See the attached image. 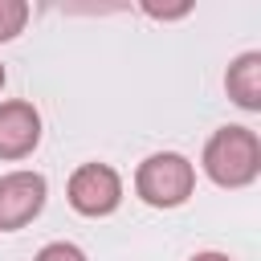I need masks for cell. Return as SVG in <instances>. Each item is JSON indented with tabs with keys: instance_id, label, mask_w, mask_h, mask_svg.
<instances>
[{
	"instance_id": "1",
	"label": "cell",
	"mask_w": 261,
	"mask_h": 261,
	"mask_svg": "<svg viewBox=\"0 0 261 261\" xmlns=\"http://www.w3.org/2000/svg\"><path fill=\"white\" fill-rule=\"evenodd\" d=\"M200 163H204V175L212 184L245 188V184H253L261 175V139H257V130L228 122V126L212 130V139L204 143Z\"/></svg>"
},
{
	"instance_id": "11",
	"label": "cell",
	"mask_w": 261,
	"mask_h": 261,
	"mask_svg": "<svg viewBox=\"0 0 261 261\" xmlns=\"http://www.w3.org/2000/svg\"><path fill=\"white\" fill-rule=\"evenodd\" d=\"M0 86H4V65H0Z\"/></svg>"
},
{
	"instance_id": "6",
	"label": "cell",
	"mask_w": 261,
	"mask_h": 261,
	"mask_svg": "<svg viewBox=\"0 0 261 261\" xmlns=\"http://www.w3.org/2000/svg\"><path fill=\"white\" fill-rule=\"evenodd\" d=\"M224 86H228V98H232L241 110H261V53H257V49L241 53V57L228 65Z\"/></svg>"
},
{
	"instance_id": "4",
	"label": "cell",
	"mask_w": 261,
	"mask_h": 261,
	"mask_svg": "<svg viewBox=\"0 0 261 261\" xmlns=\"http://www.w3.org/2000/svg\"><path fill=\"white\" fill-rule=\"evenodd\" d=\"M45 196H49V184L41 171L20 167L0 175V232H16L29 220H37L45 208Z\"/></svg>"
},
{
	"instance_id": "9",
	"label": "cell",
	"mask_w": 261,
	"mask_h": 261,
	"mask_svg": "<svg viewBox=\"0 0 261 261\" xmlns=\"http://www.w3.org/2000/svg\"><path fill=\"white\" fill-rule=\"evenodd\" d=\"M143 12H151V16H163V20H167V16H188V12H192V4L184 0V4H171V8H167V4H155V0H143Z\"/></svg>"
},
{
	"instance_id": "2",
	"label": "cell",
	"mask_w": 261,
	"mask_h": 261,
	"mask_svg": "<svg viewBox=\"0 0 261 261\" xmlns=\"http://www.w3.org/2000/svg\"><path fill=\"white\" fill-rule=\"evenodd\" d=\"M135 192L151 208H179L196 192V167L179 151H155L135 171Z\"/></svg>"
},
{
	"instance_id": "10",
	"label": "cell",
	"mask_w": 261,
	"mask_h": 261,
	"mask_svg": "<svg viewBox=\"0 0 261 261\" xmlns=\"http://www.w3.org/2000/svg\"><path fill=\"white\" fill-rule=\"evenodd\" d=\"M188 261H232L228 253H216V249H204V253H196V257H188Z\"/></svg>"
},
{
	"instance_id": "5",
	"label": "cell",
	"mask_w": 261,
	"mask_h": 261,
	"mask_svg": "<svg viewBox=\"0 0 261 261\" xmlns=\"http://www.w3.org/2000/svg\"><path fill=\"white\" fill-rule=\"evenodd\" d=\"M41 143V114L24 98L0 102V159H24Z\"/></svg>"
},
{
	"instance_id": "3",
	"label": "cell",
	"mask_w": 261,
	"mask_h": 261,
	"mask_svg": "<svg viewBox=\"0 0 261 261\" xmlns=\"http://www.w3.org/2000/svg\"><path fill=\"white\" fill-rule=\"evenodd\" d=\"M69 208L82 216H110L122 204V175L110 163H82L65 184Z\"/></svg>"
},
{
	"instance_id": "7",
	"label": "cell",
	"mask_w": 261,
	"mask_h": 261,
	"mask_svg": "<svg viewBox=\"0 0 261 261\" xmlns=\"http://www.w3.org/2000/svg\"><path fill=\"white\" fill-rule=\"evenodd\" d=\"M29 20V4L24 0H0V41H12Z\"/></svg>"
},
{
	"instance_id": "8",
	"label": "cell",
	"mask_w": 261,
	"mask_h": 261,
	"mask_svg": "<svg viewBox=\"0 0 261 261\" xmlns=\"http://www.w3.org/2000/svg\"><path fill=\"white\" fill-rule=\"evenodd\" d=\"M33 261H86V253L73 241H49V245H41V253Z\"/></svg>"
}]
</instances>
